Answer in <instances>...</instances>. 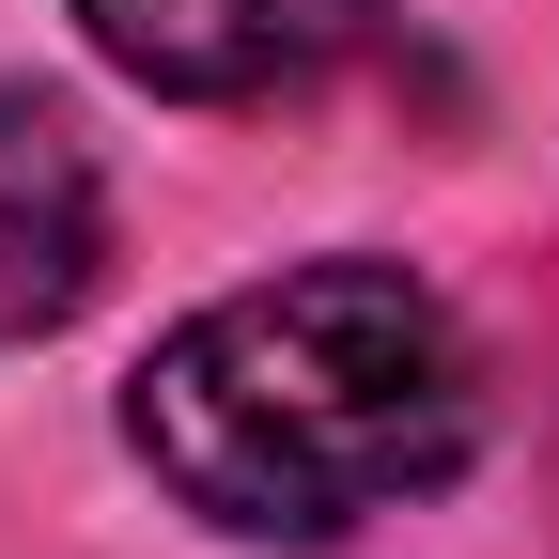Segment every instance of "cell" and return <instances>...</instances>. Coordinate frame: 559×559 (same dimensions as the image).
<instances>
[{
    "label": "cell",
    "mask_w": 559,
    "mask_h": 559,
    "mask_svg": "<svg viewBox=\"0 0 559 559\" xmlns=\"http://www.w3.org/2000/svg\"><path fill=\"white\" fill-rule=\"evenodd\" d=\"M94 32V62H124L171 109H249V94H311L342 47L373 32V0H62Z\"/></svg>",
    "instance_id": "2"
},
{
    "label": "cell",
    "mask_w": 559,
    "mask_h": 559,
    "mask_svg": "<svg viewBox=\"0 0 559 559\" xmlns=\"http://www.w3.org/2000/svg\"><path fill=\"white\" fill-rule=\"evenodd\" d=\"M109 280V171L62 94H0V358L79 326Z\"/></svg>",
    "instance_id": "3"
},
{
    "label": "cell",
    "mask_w": 559,
    "mask_h": 559,
    "mask_svg": "<svg viewBox=\"0 0 559 559\" xmlns=\"http://www.w3.org/2000/svg\"><path fill=\"white\" fill-rule=\"evenodd\" d=\"M124 451L234 544H342L481 451V342L404 264H280L124 373Z\"/></svg>",
    "instance_id": "1"
}]
</instances>
